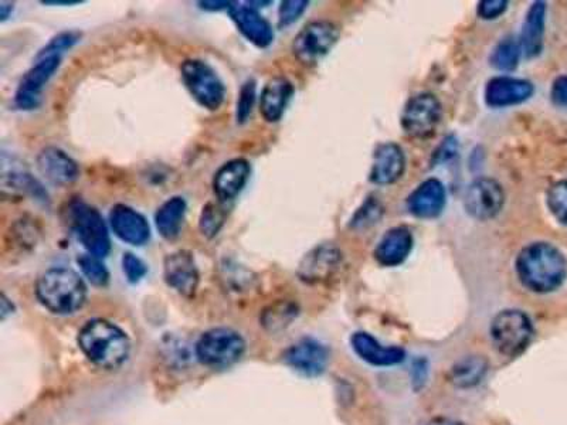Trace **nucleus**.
Here are the masks:
<instances>
[{"label":"nucleus","instance_id":"obj_1","mask_svg":"<svg viewBox=\"0 0 567 425\" xmlns=\"http://www.w3.org/2000/svg\"><path fill=\"white\" fill-rule=\"evenodd\" d=\"M516 275L529 291L550 294L565 284L567 260L553 244L536 241L522 248L515 261Z\"/></svg>","mask_w":567,"mask_h":425},{"label":"nucleus","instance_id":"obj_2","mask_svg":"<svg viewBox=\"0 0 567 425\" xmlns=\"http://www.w3.org/2000/svg\"><path fill=\"white\" fill-rule=\"evenodd\" d=\"M78 345L91 363L105 370L120 367L131 350L127 333L105 319L88 321L78 333Z\"/></svg>","mask_w":567,"mask_h":425},{"label":"nucleus","instance_id":"obj_3","mask_svg":"<svg viewBox=\"0 0 567 425\" xmlns=\"http://www.w3.org/2000/svg\"><path fill=\"white\" fill-rule=\"evenodd\" d=\"M36 297L53 314L73 315L86 304L87 285L71 268L53 267L37 280Z\"/></svg>","mask_w":567,"mask_h":425},{"label":"nucleus","instance_id":"obj_4","mask_svg":"<svg viewBox=\"0 0 567 425\" xmlns=\"http://www.w3.org/2000/svg\"><path fill=\"white\" fill-rule=\"evenodd\" d=\"M70 229L83 244L87 253L105 258L111 251L110 231L107 223L95 207L76 200L69 207Z\"/></svg>","mask_w":567,"mask_h":425},{"label":"nucleus","instance_id":"obj_5","mask_svg":"<svg viewBox=\"0 0 567 425\" xmlns=\"http://www.w3.org/2000/svg\"><path fill=\"white\" fill-rule=\"evenodd\" d=\"M183 84L193 100L207 111H217L226 100V87L215 68L199 59L185 60L181 66Z\"/></svg>","mask_w":567,"mask_h":425},{"label":"nucleus","instance_id":"obj_6","mask_svg":"<svg viewBox=\"0 0 567 425\" xmlns=\"http://www.w3.org/2000/svg\"><path fill=\"white\" fill-rule=\"evenodd\" d=\"M490 332L492 343L501 355L516 357L531 343L533 325L525 312L505 309L492 319Z\"/></svg>","mask_w":567,"mask_h":425},{"label":"nucleus","instance_id":"obj_7","mask_svg":"<svg viewBox=\"0 0 567 425\" xmlns=\"http://www.w3.org/2000/svg\"><path fill=\"white\" fill-rule=\"evenodd\" d=\"M339 40V27L329 20H314L295 36L293 53L295 59L305 66H314L334 49Z\"/></svg>","mask_w":567,"mask_h":425},{"label":"nucleus","instance_id":"obj_8","mask_svg":"<svg viewBox=\"0 0 567 425\" xmlns=\"http://www.w3.org/2000/svg\"><path fill=\"white\" fill-rule=\"evenodd\" d=\"M246 342L239 332L229 328H215L203 333L196 346L200 362L206 366L233 365L243 356Z\"/></svg>","mask_w":567,"mask_h":425},{"label":"nucleus","instance_id":"obj_9","mask_svg":"<svg viewBox=\"0 0 567 425\" xmlns=\"http://www.w3.org/2000/svg\"><path fill=\"white\" fill-rule=\"evenodd\" d=\"M443 117V107L439 98L434 94L423 93L414 95L407 101L402 112L403 131L412 138H429L439 127Z\"/></svg>","mask_w":567,"mask_h":425},{"label":"nucleus","instance_id":"obj_10","mask_svg":"<svg viewBox=\"0 0 567 425\" xmlns=\"http://www.w3.org/2000/svg\"><path fill=\"white\" fill-rule=\"evenodd\" d=\"M61 64V56L40 57L29 70L23 74L15 93V105L22 111L39 108L42 102L44 87L52 80Z\"/></svg>","mask_w":567,"mask_h":425},{"label":"nucleus","instance_id":"obj_11","mask_svg":"<svg viewBox=\"0 0 567 425\" xmlns=\"http://www.w3.org/2000/svg\"><path fill=\"white\" fill-rule=\"evenodd\" d=\"M505 193L497 180L475 179L465 193V210L475 220L488 221L497 217L504 209Z\"/></svg>","mask_w":567,"mask_h":425},{"label":"nucleus","instance_id":"obj_12","mask_svg":"<svg viewBox=\"0 0 567 425\" xmlns=\"http://www.w3.org/2000/svg\"><path fill=\"white\" fill-rule=\"evenodd\" d=\"M342 263V254L334 244L327 243L315 247L302 258L297 274L305 284H322L331 280Z\"/></svg>","mask_w":567,"mask_h":425},{"label":"nucleus","instance_id":"obj_13","mask_svg":"<svg viewBox=\"0 0 567 425\" xmlns=\"http://www.w3.org/2000/svg\"><path fill=\"white\" fill-rule=\"evenodd\" d=\"M166 284L182 297L192 298L199 287L200 275L195 257L188 250L168 254L164 261Z\"/></svg>","mask_w":567,"mask_h":425},{"label":"nucleus","instance_id":"obj_14","mask_svg":"<svg viewBox=\"0 0 567 425\" xmlns=\"http://www.w3.org/2000/svg\"><path fill=\"white\" fill-rule=\"evenodd\" d=\"M110 226L115 236L125 244L142 247L151 240V226L144 214L127 204H115L110 212Z\"/></svg>","mask_w":567,"mask_h":425},{"label":"nucleus","instance_id":"obj_15","mask_svg":"<svg viewBox=\"0 0 567 425\" xmlns=\"http://www.w3.org/2000/svg\"><path fill=\"white\" fill-rule=\"evenodd\" d=\"M229 15L237 30L254 46L266 49L274 42L273 26L249 2H232Z\"/></svg>","mask_w":567,"mask_h":425},{"label":"nucleus","instance_id":"obj_16","mask_svg":"<svg viewBox=\"0 0 567 425\" xmlns=\"http://www.w3.org/2000/svg\"><path fill=\"white\" fill-rule=\"evenodd\" d=\"M329 360L327 346L318 340L304 338L285 352L284 362L304 376L315 377L325 372Z\"/></svg>","mask_w":567,"mask_h":425},{"label":"nucleus","instance_id":"obj_17","mask_svg":"<svg viewBox=\"0 0 567 425\" xmlns=\"http://www.w3.org/2000/svg\"><path fill=\"white\" fill-rule=\"evenodd\" d=\"M535 93L531 81L524 78L499 76L491 78L485 87V102L491 108H507L528 101Z\"/></svg>","mask_w":567,"mask_h":425},{"label":"nucleus","instance_id":"obj_18","mask_svg":"<svg viewBox=\"0 0 567 425\" xmlns=\"http://www.w3.org/2000/svg\"><path fill=\"white\" fill-rule=\"evenodd\" d=\"M37 169L47 182L56 186H69L80 178L78 163L57 146H47L40 151Z\"/></svg>","mask_w":567,"mask_h":425},{"label":"nucleus","instance_id":"obj_19","mask_svg":"<svg viewBox=\"0 0 567 425\" xmlns=\"http://www.w3.org/2000/svg\"><path fill=\"white\" fill-rule=\"evenodd\" d=\"M404 170H406V155L399 145L395 142H383L376 146L370 169V182L379 186L393 185L397 180L402 179Z\"/></svg>","mask_w":567,"mask_h":425},{"label":"nucleus","instance_id":"obj_20","mask_svg":"<svg viewBox=\"0 0 567 425\" xmlns=\"http://www.w3.org/2000/svg\"><path fill=\"white\" fill-rule=\"evenodd\" d=\"M251 176V165L247 159L236 158L223 163L213 176V192L217 202L227 204L243 192Z\"/></svg>","mask_w":567,"mask_h":425},{"label":"nucleus","instance_id":"obj_21","mask_svg":"<svg viewBox=\"0 0 567 425\" xmlns=\"http://www.w3.org/2000/svg\"><path fill=\"white\" fill-rule=\"evenodd\" d=\"M446 187L439 179H427L413 190L407 199V209L417 219L431 220L446 209Z\"/></svg>","mask_w":567,"mask_h":425},{"label":"nucleus","instance_id":"obj_22","mask_svg":"<svg viewBox=\"0 0 567 425\" xmlns=\"http://www.w3.org/2000/svg\"><path fill=\"white\" fill-rule=\"evenodd\" d=\"M414 237L406 226L393 227L380 238L375 248V260L382 267H399L413 251Z\"/></svg>","mask_w":567,"mask_h":425},{"label":"nucleus","instance_id":"obj_23","mask_svg":"<svg viewBox=\"0 0 567 425\" xmlns=\"http://www.w3.org/2000/svg\"><path fill=\"white\" fill-rule=\"evenodd\" d=\"M353 352L363 362L376 367H390L399 365L406 357V352L397 346H385L368 332L353 333L351 338Z\"/></svg>","mask_w":567,"mask_h":425},{"label":"nucleus","instance_id":"obj_24","mask_svg":"<svg viewBox=\"0 0 567 425\" xmlns=\"http://www.w3.org/2000/svg\"><path fill=\"white\" fill-rule=\"evenodd\" d=\"M293 95L294 85L288 78L281 76L271 78L261 91V117L270 124L280 121Z\"/></svg>","mask_w":567,"mask_h":425},{"label":"nucleus","instance_id":"obj_25","mask_svg":"<svg viewBox=\"0 0 567 425\" xmlns=\"http://www.w3.org/2000/svg\"><path fill=\"white\" fill-rule=\"evenodd\" d=\"M546 3H532L525 16L524 26H522L519 44L528 59L538 57L543 50V39H545L546 25Z\"/></svg>","mask_w":567,"mask_h":425},{"label":"nucleus","instance_id":"obj_26","mask_svg":"<svg viewBox=\"0 0 567 425\" xmlns=\"http://www.w3.org/2000/svg\"><path fill=\"white\" fill-rule=\"evenodd\" d=\"M188 203L182 196H173L166 200L155 213V226L159 236L165 240H176L182 233L185 223Z\"/></svg>","mask_w":567,"mask_h":425},{"label":"nucleus","instance_id":"obj_27","mask_svg":"<svg viewBox=\"0 0 567 425\" xmlns=\"http://www.w3.org/2000/svg\"><path fill=\"white\" fill-rule=\"evenodd\" d=\"M487 372L488 362L484 357L467 356L451 367L448 377L458 389H471L482 382Z\"/></svg>","mask_w":567,"mask_h":425},{"label":"nucleus","instance_id":"obj_28","mask_svg":"<svg viewBox=\"0 0 567 425\" xmlns=\"http://www.w3.org/2000/svg\"><path fill=\"white\" fill-rule=\"evenodd\" d=\"M521 44L514 36H507L501 40L492 50L490 63L491 66L499 71H514L518 67L521 59Z\"/></svg>","mask_w":567,"mask_h":425},{"label":"nucleus","instance_id":"obj_29","mask_svg":"<svg viewBox=\"0 0 567 425\" xmlns=\"http://www.w3.org/2000/svg\"><path fill=\"white\" fill-rule=\"evenodd\" d=\"M226 207L223 203L209 202L203 206L199 217V230L203 237L215 238L226 223Z\"/></svg>","mask_w":567,"mask_h":425},{"label":"nucleus","instance_id":"obj_30","mask_svg":"<svg viewBox=\"0 0 567 425\" xmlns=\"http://www.w3.org/2000/svg\"><path fill=\"white\" fill-rule=\"evenodd\" d=\"M298 311L294 304L290 302H278V304L271 305L266 309L263 314V325L270 331L277 332L284 329L285 326L290 325L297 316Z\"/></svg>","mask_w":567,"mask_h":425},{"label":"nucleus","instance_id":"obj_31","mask_svg":"<svg viewBox=\"0 0 567 425\" xmlns=\"http://www.w3.org/2000/svg\"><path fill=\"white\" fill-rule=\"evenodd\" d=\"M77 263L80 265V270L83 272L84 277L95 287H105L108 281H110V272L105 267L103 258L87 253L80 255Z\"/></svg>","mask_w":567,"mask_h":425},{"label":"nucleus","instance_id":"obj_32","mask_svg":"<svg viewBox=\"0 0 567 425\" xmlns=\"http://www.w3.org/2000/svg\"><path fill=\"white\" fill-rule=\"evenodd\" d=\"M549 212L563 226H567V179L550 187L546 195Z\"/></svg>","mask_w":567,"mask_h":425},{"label":"nucleus","instance_id":"obj_33","mask_svg":"<svg viewBox=\"0 0 567 425\" xmlns=\"http://www.w3.org/2000/svg\"><path fill=\"white\" fill-rule=\"evenodd\" d=\"M256 81L251 78L241 85L239 100L236 105L237 124L243 125L249 121L254 104H256Z\"/></svg>","mask_w":567,"mask_h":425},{"label":"nucleus","instance_id":"obj_34","mask_svg":"<svg viewBox=\"0 0 567 425\" xmlns=\"http://www.w3.org/2000/svg\"><path fill=\"white\" fill-rule=\"evenodd\" d=\"M81 40V33L74 32V30H70V32H63L54 36L46 46L40 50V53L37 54V59L40 57H47V56H56V54L63 53V51L70 50L71 47L76 46L78 42Z\"/></svg>","mask_w":567,"mask_h":425},{"label":"nucleus","instance_id":"obj_35","mask_svg":"<svg viewBox=\"0 0 567 425\" xmlns=\"http://www.w3.org/2000/svg\"><path fill=\"white\" fill-rule=\"evenodd\" d=\"M310 6L307 0H287L278 9V26L287 27L297 22Z\"/></svg>","mask_w":567,"mask_h":425},{"label":"nucleus","instance_id":"obj_36","mask_svg":"<svg viewBox=\"0 0 567 425\" xmlns=\"http://www.w3.org/2000/svg\"><path fill=\"white\" fill-rule=\"evenodd\" d=\"M122 271L131 284H137L147 275L148 267L137 255L125 253L122 255Z\"/></svg>","mask_w":567,"mask_h":425},{"label":"nucleus","instance_id":"obj_37","mask_svg":"<svg viewBox=\"0 0 567 425\" xmlns=\"http://www.w3.org/2000/svg\"><path fill=\"white\" fill-rule=\"evenodd\" d=\"M380 216H382V207H380V203L378 200H373L372 197H370L368 202H365L363 207L359 209V212L356 213V216L353 217L352 227H368L370 224L378 221Z\"/></svg>","mask_w":567,"mask_h":425},{"label":"nucleus","instance_id":"obj_38","mask_svg":"<svg viewBox=\"0 0 567 425\" xmlns=\"http://www.w3.org/2000/svg\"><path fill=\"white\" fill-rule=\"evenodd\" d=\"M508 9L507 0H482L478 3L477 13L482 20H495Z\"/></svg>","mask_w":567,"mask_h":425},{"label":"nucleus","instance_id":"obj_39","mask_svg":"<svg viewBox=\"0 0 567 425\" xmlns=\"http://www.w3.org/2000/svg\"><path fill=\"white\" fill-rule=\"evenodd\" d=\"M550 98L556 107L567 108V74L553 81Z\"/></svg>","mask_w":567,"mask_h":425},{"label":"nucleus","instance_id":"obj_40","mask_svg":"<svg viewBox=\"0 0 567 425\" xmlns=\"http://www.w3.org/2000/svg\"><path fill=\"white\" fill-rule=\"evenodd\" d=\"M412 377L414 389L419 390L426 383L429 376V363L426 359H416L413 363Z\"/></svg>","mask_w":567,"mask_h":425},{"label":"nucleus","instance_id":"obj_41","mask_svg":"<svg viewBox=\"0 0 567 425\" xmlns=\"http://www.w3.org/2000/svg\"><path fill=\"white\" fill-rule=\"evenodd\" d=\"M457 153V144L456 139L448 138L444 141V144L441 145L439 152L436 153L437 161L444 162L447 159L453 158L454 155Z\"/></svg>","mask_w":567,"mask_h":425},{"label":"nucleus","instance_id":"obj_42","mask_svg":"<svg viewBox=\"0 0 567 425\" xmlns=\"http://www.w3.org/2000/svg\"><path fill=\"white\" fill-rule=\"evenodd\" d=\"M199 6L202 9L209 10V12H217V10H229L232 2H226V0H205V2H199Z\"/></svg>","mask_w":567,"mask_h":425},{"label":"nucleus","instance_id":"obj_43","mask_svg":"<svg viewBox=\"0 0 567 425\" xmlns=\"http://www.w3.org/2000/svg\"><path fill=\"white\" fill-rule=\"evenodd\" d=\"M12 12H13V3H9V2L0 3V20H2V22L8 20L10 15H12Z\"/></svg>","mask_w":567,"mask_h":425},{"label":"nucleus","instance_id":"obj_44","mask_svg":"<svg viewBox=\"0 0 567 425\" xmlns=\"http://www.w3.org/2000/svg\"><path fill=\"white\" fill-rule=\"evenodd\" d=\"M43 5H52V6H74V5H80L81 0H77V2H69V0H64V2H61V0H44V2H42Z\"/></svg>","mask_w":567,"mask_h":425},{"label":"nucleus","instance_id":"obj_45","mask_svg":"<svg viewBox=\"0 0 567 425\" xmlns=\"http://www.w3.org/2000/svg\"><path fill=\"white\" fill-rule=\"evenodd\" d=\"M427 425H463L458 423V421L450 420V418H436V420L431 421Z\"/></svg>","mask_w":567,"mask_h":425}]
</instances>
